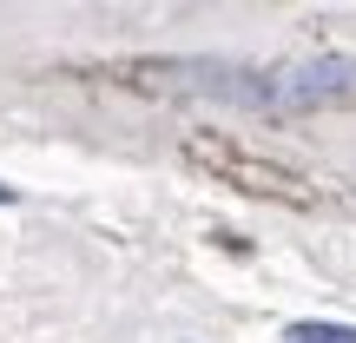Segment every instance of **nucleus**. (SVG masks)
<instances>
[{"label":"nucleus","instance_id":"nucleus-4","mask_svg":"<svg viewBox=\"0 0 356 343\" xmlns=\"http://www.w3.org/2000/svg\"><path fill=\"white\" fill-rule=\"evenodd\" d=\"M13 198H20V191H13V185H0V205H13Z\"/></svg>","mask_w":356,"mask_h":343},{"label":"nucleus","instance_id":"nucleus-2","mask_svg":"<svg viewBox=\"0 0 356 343\" xmlns=\"http://www.w3.org/2000/svg\"><path fill=\"white\" fill-rule=\"evenodd\" d=\"M317 106H356V60H304L270 73V113H317Z\"/></svg>","mask_w":356,"mask_h":343},{"label":"nucleus","instance_id":"nucleus-3","mask_svg":"<svg viewBox=\"0 0 356 343\" xmlns=\"http://www.w3.org/2000/svg\"><path fill=\"white\" fill-rule=\"evenodd\" d=\"M291 343H356V324H323V317H304V324H291Z\"/></svg>","mask_w":356,"mask_h":343},{"label":"nucleus","instance_id":"nucleus-1","mask_svg":"<svg viewBox=\"0 0 356 343\" xmlns=\"http://www.w3.org/2000/svg\"><path fill=\"white\" fill-rule=\"evenodd\" d=\"M132 86L152 93H198V99H231V106H257L270 113V73L264 66H238V60H132L126 66Z\"/></svg>","mask_w":356,"mask_h":343}]
</instances>
